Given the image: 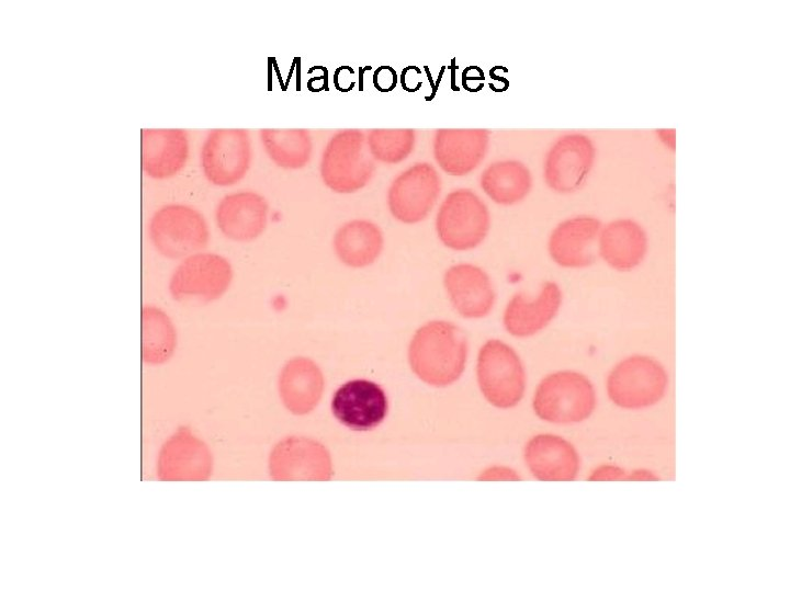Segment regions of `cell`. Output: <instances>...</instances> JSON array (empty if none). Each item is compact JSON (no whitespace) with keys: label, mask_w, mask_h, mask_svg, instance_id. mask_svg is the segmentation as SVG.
<instances>
[{"label":"cell","mask_w":790,"mask_h":592,"mask_svg":"<svg viewBox=\"0 0 790 592\" xmlns=\"http://www.w3.org/2000/svg\"><path fill=\"white\" fill-rule=\"evenodd\" d=\"M467 356L463 332L453 323L436 320L420 327L409 346L414 372L427 384L448 386L462 375Z\"/></svg>","instance_id":"cell-1"},{"label":"cell","mask_w":790,"mask_h":592,"mask_svg":"<svg viewBox=\"0 0 790 592\" xmlns=\"http://www.w3.org/2000/svg\"><path fill=\"white\" fill-rule=\"evenodd\" d=\"M319 172L332 192L349 194L363 189L375 172L365 133L360 129L335 133L323 150Z\"/></svg>","instance_id":"cell-2"},{"label":"cell","mask_w":790,"mask_h":592,"mask_svg":"<svg viewBox=\"0 0 790 592\" xmlns=\"http://www.w3.org/2000/svg\"><path fill=\"white\" fill-rule=\"evenodd\" d=\"M668 382V374L661 362L648 355L633 354L611 368L606 389L617 407L641 410L655 406L665 397Z\"/></svg>","instance_id":"cell-3"},{"label":"cell","mask_w":790,"mask_h":592,"mask_svg":"<svg viewBox=\"0 0 790 592\" xmlns=\"http://www.w3.org/2000/svg\"><path fill=\"white\" fill-rule=\"evenodd\" d=\"M597 403L595 388L583 374L558 371L545 376L533 396L535 414L548 422L578 423L590 417Z\"/></svg>","instance_id":"cell-4"},{"label":"cell","mask_w":790,"mask_h":592,"mask_svg":"<svg viewBox=\"0 0 790 592\" xmlns=\"http://www.w3.org/2000/svg\"><path fill=\"white\" fill-rule=\"evenodd\" d=\"M149 238L159 254L184 259L201 252L208 243L210 229L203 214L184 204H167L151 216Z\"/></svg>","instance_id":"cell-5"},{"label":"cell","mask_w":790,"mask_h":592,"mask_svg":"<svg viewBox=\"0 0 790 592\" xmlns=\"http://www.w3.org/2000/svg\"><path fill=\"white\" fill-rule=\"evenodd\" d=\"M233 277V266L225 257L201 251L179 262L170 275L168 291L179 303H212L228 291Z\"/></svg>","instance_id":"cell-6"},{"label":"cell","mask_w":790,"mask_h":592,"mask_svg":"<svg viewBox=\"0 0 790 592\" xmlns=\"http://www.w3.org/2000/svg\"><path fill=\"white\" fill-rule=\"evenodd\" d=\"M490 227L487 206L469 189L450 192L442 201L436 217L440 241L455 251L471 250L486 238Z\"/></svg>","instance_id":"cell-7"},{"label":"cell","mask_w":790,"mask_h":592,"mask_svg":"<svg viewBox=\"0 0 790 592\" xmlns=\"http://www.w3.org/2000/svg\"><path fill=\"white\" fill-rule=\"evenodd\" d=\"M476 374L482 394L495 407H514L524 394L523 365L517 353L499 340H489L481 348Z\"/></svg>","instance_id":"cell-8"},{"label":"cell","mask_w":790,"mask_h":592,"mask_svg":"<svg viewBox=\"0 0 790 592\" xmlns=\"http://www.w3.org/2000/svg\"><path fill=\"white\" fill-rule=\"evenodd\" d=\"M597 157L592 139L579 132L566 133L551 145L543 161L545 184L560 194H571L585 184Z\"/></svg>","instance_id":"cell-9"},{"label":"cell","mask_w":790,"mask_h":592,"mask_svg":"<svg viewBox=\"0 0 790 592\" xmlns=\"http://www.w3.org/2000/svg\"><path fill=\"white\" fill-rule=\"evenodd\" d=\"M441 192V179L429 162H417L400 172L387 191L392 216L404 224L424 220L435 207Z\"/></svg>","instance_id":"cell-10"},{"label":"cell","mask_w":790,"mask_h":592,"mask_svg":"<svg viewBox=\"0 0 790 592\" xmlns=\"http://www.w3.org/2000/svg\"><path fill=\"white\" fill-rule=\"evenodd\" d=\"M251 160V140L245 129H214L202 145L201 168L207 181L217 186L242 180Z\"/></svg>","instance_id":"cell-11"},{"label":"cell","mask_w":790,"mask_h":592,"mask_svg":"<svg viewBox=\"0 0 790 592\" xmlns=\"http://www.w3.org/2000/svg\"><path fill=\"white\" fill-rule=\"evenodd\" d=\"M387 397L380 385L368 379H352L341 385L331 399L335 418L354 431L376 428L386 417Z\"/></svg>","instance_id":"cell-12"},{"label":"cell","mask_w":790,"mask_h":592,"mask_svg":"<svg viewBox=\"0 0 790 592\" xmlns=\"http://www.w3.org/2000/svg\"><path fill=\"white\" fill-rule=\"evenodd\" d=\"M602 223L595 216L577 215L558 223L550 234L548 251L562 267L583 269L596 260Z\"/></svg>","instance_id":"cell-13"},{"label":"cell","mask_w":790,"mask_h":592,"mask_svg":"<svg viewBox=\"0 0 790 592\" xmlns=\"http://www.w3.org/2000/svg\"><path fill=\"white\" fill-rule=\"evenodd\" d=\"M267 200L252 191L225 195L215 209L219 231L236 242H249L260 237L268 223Z\"/></svg>","instance_id":"cell-14"},{"label":"cell","mask_w":790,"mask_h":592,"mask_svg":"<svg viewBox=\"0 0 790 592\" xmlns=\"http://www.w3.org/2000/svg\"><path fill=\"white\" fill-rule=\"evenodd\" d=\"M488 145L489 132L486 129H437L432 138V153L445 173L462 177L479 166Z\"/></svg>","instance_id":"cell-15"},{"label":"cell","mask_w":790,"mask_h":592,"mask_svg":"<svg viewBox=\"0 0 790 592\" xmlns=\"http://www.w3.org/2000/svg\"><path fill=\"white\" fill-rule=\"evenodd\" d=\"M648 251V236L644 227L628 217L602 225L597 252L611 269L630 272L637 267Z\"/></svg>","instance_id":"cell-16"},{"label":"cell","mask_w":790,"mask_h":592,"mask_svg":"<svg viewBox=\"0 0 790 592\" xmlns=\"http://www.w3.org/2000/svg\"><path fill=\"white\" fill-rule=\"evenodd\" d=\"M562 291L552 281L542 284L537 297L518 293L508 301L504 312V326L515 337H530L544 329L556 316L562 305Z\"/></svg>","instance_id":"cell-17"},{"label":"cell","mask_w":790,"mask_h":592,"mask_svg":"<svg viewBox=\"0 0 790 592\" xmlns=\"http://www.w3.org/2000/svg\"><path fill=\"white\" fill-rule=\"evenodd\" d=\"M453 308L464 318H483L495 303V291L489 276L473 264L449 267L443 278Z\"/></svg>","instance_id":"cell-18"},{"label":"cell","mask_w":790,"mask_h":592,"mask_svg":"<svg viewBox=\"0 0 790 592\" xmlns=\"http://www.w3.org/2000/svg\"><path fill=\"white\" fill-rule=\"evenodd\" d=\"M189 157V140L181 129H144L142 164L144 172L156 180L178 174Z\"/></svg>","instance_id":"cell-19"},{"label":"cell","mask_w":790,"mask_h":592,"mask_svg":"<svg viewBox=\"0 0 790 592\" xmlns=\"http://www.w3.org/2000/svg\"><path fill=\"white\" fill-rule=\"evenodd\" d=\"M524 459L540 480H573L579 470V457L574 446L553 434L532 437L526 446Z\"/></svg>","instance_id":"cell-20"},{"label":"cell","mask_w":790,"mask_h":592,"mask_svg":"<svg viewBox=\"0 0 790 592\" xmlns=\"http://www.w3.org/2000/svg\"><path fill=\"white\" fill-rule=\"evenodd\" d=\"M332 247L341 263L361 269L377 260L384 247V237L381 228L373 221L352 219L336 230Z\"/></svg>","instance_id":"cell-21"},{"label":"cell","mask_w":790,"mask_h":592,"mask_svg":"<svg viewBox=\"0 0 790 592\" xmlns=\"http://www.w3.org/2000/svg\"><path fill=\"white\" fill-rule=\"evenodd\" d=\"M484 193L497 204L521 202L532 187L528 167L519 160H500L484 169L479 178Z\"/></svg>","instance_id":"cell-22"},{"label":"cell","mask_w":790,"mask_h":592,"mask_svg":"<svg viewBox=\"0 0 790 592\" xmlns=\"http://www.w3.org/2000/svg\"><path fill=\"white\" fill-rule=\"evenodd\" d=\"M177 348V330L169 315L155 305L142 309V355L144 363H167Z\"/></svg>","instance_id":"cell-23"},{"label":"cell","mask_w":790,"mask_h":592,"mask_svg":"<svg viewBox=\"0 0 790 592\" xmlns=\"http://www.w3.org/2000/svg\"><path fill=\"white\" fill-rule=\"evenodd\" d=\"M259 137L270 160L280 168L296 170L311 160L313 140L306 129H261Z\"/></svg>","instance_id":"cell-24"},{"label":"cell","mask_w":790,"mask_h":592,"mask_svg":"<svg viewBox=\"0 0 790 592\" xmlns=\"http://www.w3.org/2000/svg\"><path fill=\"white\" fill-rule=\"evenodd\" d=\"M281 384L284 399L290 406L304 409L316 400L320 391L321 379L312 363L297 360L285 368Z\"/></svg>","instance_id":"cell-25"},{"label":"cell","mask_w":790,"mask_h":592,"mask_svg":"<svg viewBox=\"0 0 790 592\" xmlns=\"http://www.w3.org/2000/svg\"><path fill=\"white\" fill-rule=\"evenodd\" d=\"M415 143L414 129H372L366 135L372 158L387 164L405 160L413 152Z\"/></svg>","instance_id":"cell-26"},{"label":"cell","mask_w":790,"mask_h":592,"mask_svg":"<svg viewBox=\"0 0 790 592\" xmlns=\"http://www.w3.org/2000/svg\"><path fill=\"white\" fill-rule=\"evenodd\" d=\"M397 83V75L391 66L379 67L373 75V84L380 92L392 91Z\"/></svg>","instance_id":"cell-27"},{"label":"cell","mask_w":790,"mask_h":592,"mask_svg":"<svg viewBox=\"0 0 790 592\" xmlns=\"http://www.w3.org/2000/svg\"><path fill=\"white\" fill-rule=\"evenodd\" d=\"M590 480H619L627 479L625 470L616 465H601L589 476Z\"/></svg>","instance_id":"cell-28"},{"label":"cell","mask_w":790,"mask_h":592,"mask_svg":"<svg viewBox=\"0 0 790 592\" xmlns=\"http://www.w3.org/2000/svg\"><path fill=\"white\" fill-rule=\"evenodd\" d=\"M421 71L415 67L409 66L402 72V84L403 88L406 91L414 92L420 88L421 80L420 77Z\"/></svg>","instance_id":"cell-29"},{"label":"cell","mask_w":790,"mask_h":592,"mask_svg":"<svg viewBox=\"0 0 790 592\" xmlns=\"http://www.w3.org/2000/svg\"><path fill=\"white\" fill-rule=\"evenodd\" d=\"M519 476L511 469L506 467H493L485 470L479 479H518Z\"/></svg>","instance_id":"cell-30"},{"label":"cell","mask_w":790,"mask_h":592,"mask_svg":"<svg viewBox=\"0 0 790 592\" xmlns=\"http://www.w3.org/2000/svg\"><path fill=\"white\" fill-rule=\"evenodd\" d=\"M627 479L632 480H654L657 479V477L648 470L645 469H637L631 473L629 476H627Z\"/></svg>","instance_id":"cell-31"}]
</instances>
